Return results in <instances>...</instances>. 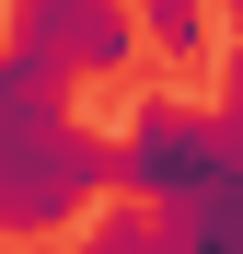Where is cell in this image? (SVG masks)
<instances>
[{
  "label": "cell",
  "mask_w": 243,
  "mask_h": 254,
  "mask_svg": "<svg viewBox=\"0 0 243 254\" xmlns=\"http://www.w3.org/2000/svg\"><path fill=\"white\" fill-rule=\"evenodd\" d=\"M220 116H197L185 93H139L128 104V139H116V185H128L139 208H162V220H174L185 196H209L220 185Z\"/></svg>",
  "instance_id": "obj_3"
},
{
  "label": "cell",
  "mask_w": 243,
  "mask_h": 254,
  "mask_svg": "<svg viewBox=\"0 0 243 254\" xmlns=\"http://www.w3.org/2000/svg\"><path fill=\"white\" fill-rule=\"evenodd\" d=\"M104 196H116V139H93L70 116L58 81H23L0 58V243L81 231Z\"/></svg>",
  "instance_id": "obj_1"
},
{
  "label": "cell",
  "mask_w": 243,
  "mask_h": 254,
  "mask_svg": "<svg viewBox=\"0 0 243 254\" xmlns=\"http://www.w3.org/2000/svg\"><path fill=\"white\" fill-rule=\"evenodd\" d=\"M70 254H162V208H93V220H81V243Z\"/></svg>",
  "instance_id": "obj_4"
},
{
  "label": "cell",
  "mask_w": 243,
  "mask_h": 254,
  "mask_svg": "<svg viewBox=\"0 0 243 254\" xmlns=\"http://www.w3.org/2000/svg\"><path fill=\"white\" fill-rule=\"evenodd\" d=\"M139 12L128 0H0V58H12L23 81H116L139 69Z\"/></svg>",
  "instance_id": "obj_2"
},
{
  "label": "cell",
  "mask_w": 243,
  "mask_h": 254,
  "mask_svg": "<svg viewBox=\"0 0 243 254\" xmlns=\"http://www.w3.org/2000/svg\"><path fill=\"white\" fill-rule=\"evenodd\" d=\"M232 12V35H243V0H220ZM220 150L243 162V47H232V69H220Z\"/></svg>",
  "instance_id": "obj_5"
}]
</instances>
